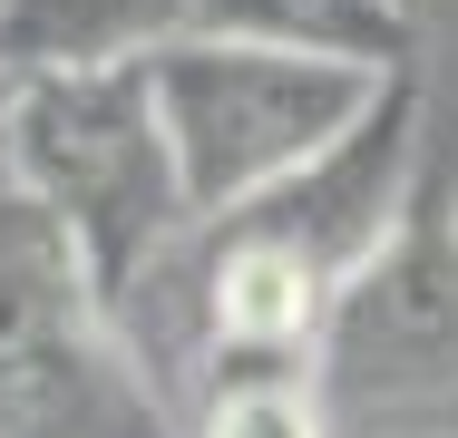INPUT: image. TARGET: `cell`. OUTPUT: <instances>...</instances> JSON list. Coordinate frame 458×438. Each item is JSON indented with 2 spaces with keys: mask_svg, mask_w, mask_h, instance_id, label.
Returning <instances> with one entry per match:
<instances>
[{
  "mask_svg": "<svg viewBox=\"0 0 458 438\" xmlns=\"http://www.w3.org/2000/svg\"><path fill=\"white\" fill-rule=\"evenodd\" d=\"M10 185L79 244L98 302L117 312L137 292V273L176 244L185 185L176 147L157 117L147 59L137 69H69V79H20V117H10Z\"/></svg>",
  "mask_w": 458,
  "mask_h": 438,
  "instance_id": "6da1fadb",
  "label": "cell"
},
{
  "mask_svg": "<svg viewBox=\"0 0 458 438\" xmlns=\"http://www.w3.org/2000/svg\"><path fill=\"white\" fill-rule=\"evenodd\" d=\"M0 438H185L79 244L0 185Z\"/></svg>",
  "mask_w": 458,
  "mask_h": 438,
  "instance_id": "7a4b0ae2",
  "label": "cell"
},
{
  "mask_svg": "<svg viewBox=\"0 0 458 438\" xmlns=\"http://www.w3.org/2000/svg\"><path fill=\"white\" fill-rule=\"evenodd\" d=\"M147 88H157L166 147H176L185 215L205 224V215H234L244 195L283 185L293 166H312L380 97V69L302 59V49H244V39H176L147 59Z\"/></svg>",
  "mask_w": 458,
  "mask_h": 438,
  "instance_id": "3957f363",
  "label": "cell"
},
{
  "mask_svg": "<svg viewBox=\"0 0 458 438\" xmlns=\"http://www.w3.org/2000/svg\"><path fill=\"white\" fill-rule=\"evenodd\" d=\"M410 185H420V79L400 69V79H380V97H370L312 166H293L283 185L244 195L234 215H205V224H215L225 244H244V254H274V263H293L302 282L342 292V282L400 234Z\"/></svg>",
  "mask_w": 458,
  "mask_h": 438,
  "instance_id": "277c9868",
  "label": "cell"
},
{
  "mask_svg": "<svg viewBox=\"0 0 458 438\" xmlns=\"http://www.w3.org/2000/svg\"><path fill=\"white\" fill-rule=\"evenodd\" d=\"M312 370L342 400H449L458 390V215H400V234L332 292Z\"/></svg>",
  "mask_w": 458,
  "mask_h": 438,
  "instance_id": "5b68a950",
  "label": "cell"
},
{
  "mask_svg": "<svg viewBox=\"0 0 458 438\" xmlns=\"http://www.w3.org/2000/svg\"><path fill=\"white\" fill-rule=\"evenodd\" d=\"M176 39H195V0H0V59L20 79L137 69Z\"/></svg>",
  "mask_w": 458,
  "mask_h": 438,
  "instance_id": "8992f818",
  "label": "cell"
},
{
  "mask_svg": "<svg viewBox=\"0 0 458 438\" xmlns=\"http://www.w3.org/2000/svg\"><path fill=\"white\" fill-rule=\"evenodd\" d=\"M195 39L352 59V69L390 79V69L420 59V0H195Z\"/></svg>",
  "mask_w": 458,
  "mask_h": 438,
  "instance_id": "52a82bcc",
  "label": "cell"
},
{
  "mask_svg": "<svg viewBox=\"0 0 458 438\" xmlns=\"http://www.w3.org/2000/svg\"><path fill=\"white\" fill-rule=\"evenodd\" d=\"M185 438H322V400L302 390V360H225Z\"/></svg>",
  "mask_w": 458,
  "mask_h": 438,
  "instance_id": "ba28073f",
  "label": "cell"
},
{
  "mask_svg": "<svg viewBox=\"0 0 458 438\" xmlns=\"http://www.w3.org/2000/svg\"><path fill=\"white\" fill-rule=\"evenodd\" d=\"M10 117H20V69L0 59V185H10Z\"/></svg>",
  "mask_w": 458,
  "mask_h": 438,
  "instance_id": "9c48e42d",
  "label": "cell"
}]
</instances>
